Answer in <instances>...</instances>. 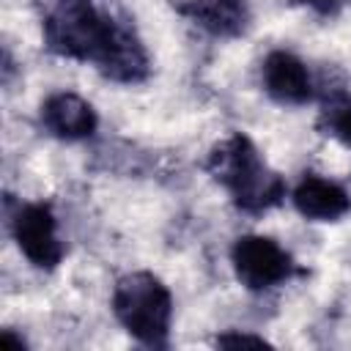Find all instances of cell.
I'll use <instances>...</instances> for the list:
<instances>
[{
	"instance_id": "obj_3",
	"label": "cell",
	"mask_w": 351,
	"mask_h": 351,
	"mask_svg": "<svg viewBox=\"0 0 351 351\" xmlns=\"http://www.w3.org/2000/svg\"><path fill=\"white\" fill-rule=\"evenodd\" d=\"M112 313L118 324L143 346L165 348L173 321L170 288L151 271H129L115 282Z\"/></svg>"
},
{
	"instance_id": "obj_13",
	"label": "cell",
	"mask_w": 351,
	"mask_h": 351,
	"mask_svg": "<svg viewBox=\"0 0 351 351\" xmlns=\"http://www.w3.org/2000/svg\"><path fill=\"white\" fill-rule=\"evenodd\" d=\"M0 343H3V346H16V348H25V340H22V337H14V335H11V329H3Z\"/></svg>"
},
{
	"instance_id": "obj_1",
	"label": "cell",
	"mask_w": 351,
	"mask_h": 351,
	"mask_svg": "<svg viewBox=\"0 0 351 351\" xmlns=\"http://www.w3.org/2000/svg\"><path fill=\"white\" fill-rule=\"evenodd\" d=\"M44 41L55 55L93 63L115 82H143L151 69L137 33L93 0H58L44 19Z\"/></svg>"
},
{
	"instance_id": "obj_6",
	"label": "cell",
	"mask_w": 351,
	"mask_h": 351,
	"mask_svg": "<svg viewBox=\"0 0 351 351\" xmlns=\"http://www.w3.org/2000/svg\"><path fill=\"white\" fill-rule=\"evenodd\" d=\"M41 123L52 137L74 143V140L90 137L99 126V118H96V110L82 96L60 90V93H52L44 99Z\"/></svg>"
},
{
	"instance_id": "obj_4",
	"label": "cell",
	"mask_w": 351,
	"mask_h": 351,
	"mask_svg": "<svg viewBox=\"0 0 351 351\" xmlns=\"http://www.w3.org/2000/svg\"><path fill=\"white\" fill-rule=\"evenodd\" d=\"M230 263L236 280L247 291H269L296 271L293 258L269 236H239L230 250Z\"/></svg>"
},
{
	"instance_id": "obj_7",
	"label": "cell",
	"mask_w": 351,
	"mask_h": 351,
	"mask_svg": "<svg viewBox=\"0 0 351 351\" xmlns=\"http://www.w3.org/2000/svg\"><path fill=\"white\" fill-rule=\"evenodd\" d=\"M263 88L266 93L280 104H304L313 99V80L307 66L285 49H274L266 55L263 69Z\"/></svg>"
},
{
	"instance_id": "obj_2",
	"label": "cell",
	"mask_w": 351,
	"mask_h": 351,
	"mask_svg": "<svg viewBox=\"0 0 351 351\" xmlns=\"http://www.w3.org/2000/svg\"><path fill=\"white\" fill-rule=\"evenodd\" d=\"M206 170L247 214H263L285 197V181L263 162L255 143L241 132L211 148Z\"/></svg>"
},
{
	"instance_id": "obj_10",
	"label": "cell",
	"mask_w": 351,
	"mask_h": 351,
	"mask_svg": "<svg viewBox=\"0 0 351 351\" xmlns=\"http://www.w3.org/2000/svg\"><path fill=\"white\" fill-rule=\"evenodd\" d=\"M321 129L351 148V96L346 90H329L321 104Z\"/></svg>"
},
{
	"instance_id": "obj_11",
	"label": "cell",
	"mask_w": 351,
	"mask_h": 351,
	"mask_svg": "<svg viewBox=\"0 0 351 351\" xmlns=\"http://www.w3.org/2000/svg\"><path fill=\"white\" fill-rule=\"evenodd\" d=\"M217 346H222V348H239V346H255V348H261V346H269L263 337H258V335H247V332H225V335H219L217 337Z\"/></svg>"
},
{
	"instance_id": "obj_12",
	"label": "cell",
	"mask_w": 351,
	"mask_h": 351,
	"mask_svg": "<svg viewBox=\"0 0 351 351\" xmlns=\"http://www.w3.org/2000/svg\"><path fill=\"white\" fill-rule=\"evenodd\" d=\"M291 3L304 5V8H310V11L321 14V16H335L343 8V0H291Z\"/></svg>"
},
{
	"instance_id": "obj_5",
	"label": "cell",
	"mask_w": 351,
	"mask_h": 351,
	"mask_svg": "<svg viewBox=\"0 0 351 351\" xmlns=\"http://www.w3.org/2000/svg\"><path fill=\"white\" fill-rule=\"evenodd\" d=\"M14 239L22 255L38 269H55L63 258V244L58 239L55 217L47 203H22L11 219Z\"/></svg>"
},
{
	"instance_id": "obj_8",
	"label": "cell",
	"mask_w": 351,
	"mask_h": 351,
	"mask_svg": "<svg viewBox=\"0 0 351 351\" xmlns=\"http://www.w3.org/2000/svg\"><path fill=\"white\" fill-rule=\"evenodd\" d=\"M176 11L217 38H236L250 27V8L244 0H181Z\"/></svg>"
},
{
	"instance_id": "obj_9",
	"label": "cell",
	"mask_w": 351,
	"mask_h": 351,
	"mask_svg": "<svg viewBox=\"0 0 351 351\" xmlns=\"http://www.w3.org/2000/svg\"><path fill=\"white\" fill-rule=\"evenodd\" d=\"M291 200H293V206H296V211H299L302 217L315 219V222L340 219V217L348 214V208H351L348 192H346L340 184H335V181H329V178H324V176H315V173H307V176L296 184Z\"/></svg>"
}]
</instances>
